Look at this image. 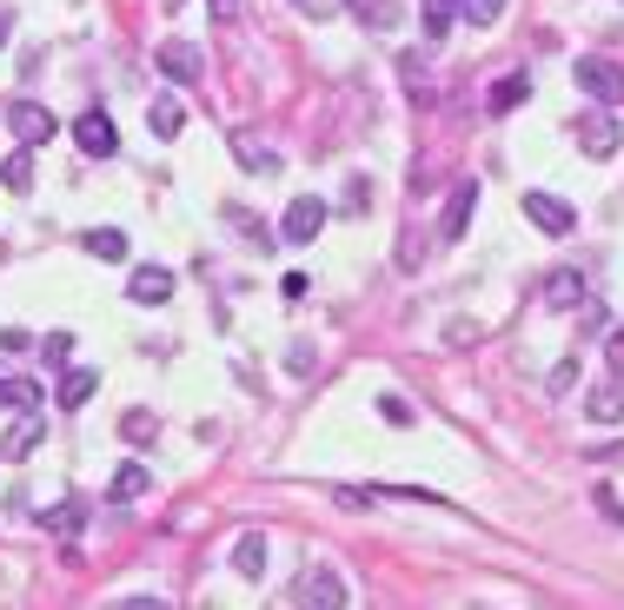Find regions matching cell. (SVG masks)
<instances>
[{
    "label": "cell",
    "mask_w": 624,
    "mask_h": 610,
    "mask_svg": "<svg viewBox=\"0 0 624 610\" xmlns=\"http://www.w3.org/2000/svg\"><path fill=\"white\" fill-rule=\"evenodd\" d=\"M126 299H133V306H166V299H173V272H166V266H133Z\"/></svg>",
    "instance_id": "cell-9"
},
{
    "label": "cell",
    "mask_w": 624,
    "mask_h": 610,
    "mask_svg": "<svg viewBox=\"0 0 624 610\" xmlns=\"http://www.w3.org/2000/svg\"><path fill=\"white\" fill-rule=\"evenodd\" d=\"M73 146H80L86 159H113V146H120V133H113V120H106L100 106H86V113L73 120Z\"/></svg>",
    "instance_id": "cell-6"
},
{
    "label": "cell",
    "mask_w": 624,
    "mask_h": 610,
    "mask_svg": "<svg viewBox=\"0 0 624 610\" xmlns=\"http://www.w3.org/2000/svg\"><path fill=\"white\" fill-rule=\"evenodd\" d=\"M93 385H100V372H86V365H67V372H60V385H53L60 412H80V405L93 399Z\"/></svg>",
    "instance_id": "cell-15"
},
{
    "label": "cell",
    "mask_w": 624,
    "mask_h": 610,
    "mask_svg": "<svg viewBox=\"0 0 624 610\" xmlns=\"http://www.w3.org/2000/svg\"><path fill=\"white\" fill-rule=\"evenodd\" d=\"M86 525V505L80 498H60V505H47V518H40V531H53V538H73Z\"/></svg>",
    "instance_id": "cell-18"
},
{
    "label": "cell",
    "mask_w": 624,
    "mask_h": 610,
    "mask_svg": "<svg viewBox=\"0 0 624 610\" xmlns=\"http://www.w3.org/2000/svg\"><path fill=\"white\" fill-rule=\"evenodd\" d=\"M293 604H299V610H346V585H339L333 571H299Z\"/></svg>",
    "instance_id": "cell-7"
},
{
    "label": "cell",
    "mask_w": 624,
    "mask_h": 610,
    "mask_svg": "<svg viewBox=\"0 0 624 610\" xmlns=\"http://www.w3.org/2000/svg\"><path fill=\"white\" fill-rule=\"evenodd\" d=\"M7 33H13V13H7V7H0V40H7Z\"/></svg>",
    "instance_id": "cell-34"
},
{
    "label": "cell",
    "mask_w": 624,
    "mask_h": 610,
    "mask_svg": "<svg viewBox=\"0 0 624 610\" xmlns=\"http://www.w3.org/2000/svg\"><path fill=\"white\" fill-rule=\"evenodd\" d=\"M120 438H126V445H153V438H160V418H153V412H126V418H120Z\"/></svg>",
    "instance_id": "cell-24"
},
{
    "label": "cell",
    "mask_w": 624,
    "mask_h": 610,
    "mask_svg": "<svg viewBox=\"0 0 624 610\" xmlns=\"http://www.w3.org/2000/svg\"><path fill=\"white\" fill-rule=\"evenodd\" d=\"M146 126H153V139H180V126H186V100H180V93H153Z\"/></svg>",
    "instance_id": "cell-11"
},
{
    "label": "cell",
    "mask_w": 624,
    "mask_h": 610,
    "mask_svg": "<svg viewBox=\"0 0 624 610\" xmlns=\"http://www.w3.org/2000/svg\"><path fill=\"white\" fill-rule=\"evenodd\" d=\"M599 505H605V511H612V518H618V525H624V505H618V498H612V492H605V498H599Z\"/></svg>",
    "instance_id": "cell-33"
},
{
    "label": "cell",
    "mask_w": 624,
    "mask_h": 610,
    "mask_svg": "<svg viewBox=\"0 0 624 610\" xmlns=\"http://www.w3.org/2000/svg\"><path fill=\"white\" fill-rule=\"evenodd\" d=\"M319 232H326V199H313V193H306V199H293V206H286V219H279V239H286V246H313Z\"/></svg>",
    "instance_id": "cell-5"
},
{
    "label": "cell",
    "mask_w": 624,
    "mask_h": 610,
    "mask_svg": "<svg viewBox=\"0 0 624 610\" xmlns=\"http://www.w3.org/2000/svg\"><path fill=\"white\" fill-rule=\"evenodd\" d=\"M40 438H47V418H40V412H20V425L0 438V458H13V465H20V458H33V445H40Z\"/></svg>",
    "instance_id": "cell-13"
},
{
    "label": "cell",
    "mask_w": 624,
    "mask_h": 610,
    "mask_svg": "<svg viewBox=\"0 0 624 610\" xmlns=\"http://www.w3.org/2000/svg\"><path fill=\"white\" fill-rule=\"evenodd\" d=\"M618 146H624L618 106H585V113H579V153H585V159H612Z\"/></svg>",
    "instance_id": "cell-1"
},
{
    "label": "cell",
    "mask_w": 624,
    "mask_h": 610,
    "mask_svg": "<svg viewBox=\"0 0 624 610\" xmlns=\"http://www.w3.org/2000/svg\"><path fill=\"white\" fill-rule=\"evenodd\" d=\"M605 365H612V372H624V325H612V332H605Z\"/></svg>",
    "instance_id": "cell-28"
},
{
    "label": "cell",
    "mask_w": 624,
    "mask_h": 610,
    "mask_svg": "<svg viewBox=\"0 0 624 610\" xmlns=\"http://www.w3.org/2000/svg\"><path fill=\"white\" fill-rule=\"evenodd\" d=\"M585 418H592V425H618L624 418V385L618 379H605V385L585 392Z\"/></svg>",
    "instance_id": "cell-14"
},
{
    "label": "cell",
    "mask_w": 624,
    "mask_h": 610,
    "mask_svg": "<svg viewBox=\"0 0 624 610\" xmlns=\"http://www.w3.org/2000/svg\"><path fill=\"white\" fill-rule=\"evenodd\" d=\"M233 153H239V166H246V173H273V166H279V159H273V153H266V146H253V139H246V133H239V139H233Z\"/></svg>",
    "instance_id": "cell-26"
},
{
    "label": "cell",
    "mask_w": 624,
    "mask_h": 610,
    "mask_svg": "<svg viewBox=\"0 0 624 610\" xmlns=\"http://www.w3.org/2000/svg\"><path fill=\"white\" fill-rule=\"evenodd\" d=\"M0 405H7V412H33V405H40V379H27V372H0Z\"/></svg>",
    "instance_id": "cell-17"
},
{
    "label": "cell",
    "mask_w": 624,
    "mask_h": 610,
    "mask_svg": "<svg viewBox=\"0 0 624 610\" xmlns=\"http://www.w3.org/2000/svg\"><path fill=\"white\" fill-rule=\"evenodd\" d=\"M80 246H86V252H93V259H113V266H120V259H126V232H113V226H93V232H86V239H80Z\"/></svg>",
    "instance_id": "cell-20"
},
{
    "label": "cell",
    "mask_w": 624,
    "mask_h": 610,
    "mask_svg": "<svg viewBox=\"0 0 624 610\" xmlns=\"http://www.w3.org/2000/svg\"><path fill=\"white\" fill-rule=\"evenodd\" d=\"M572 80L599 100V106H624V66H612V60H599V53H579L572 60Z\"/></svg>",
    "instance_id": "cell-2"
},
{
    "label": "cell",
    "mask_w": 624,
    "mask_h": 610,
    "mask_svg": "<svg viewBox=\"0 0 624 610\" xmlns=\"http://www.w3.org/2000/svg\"><path fill=\"white\" fill-rule=\"evenodd\" d=\"M379 418H386V425H412V412H406V399H379Z\"/></svg>",
    "instance_id": "cell-30"
},
{
    "label": "cell",
    "mask_w": 624,
    "mask_h": 610,
    "mask_svg": "<svg viewBox=\"0 0 624 610\" xmlns=\"http://www.w3.org/2000/svg\"><path fill=\"white\" fill-rule=\"evenodd\" d=\"M525 219H532L539 232H552V239L579 232V206H565L559 193H525Z\"/></svg>",
    "instance_id": "cell-4"
},
{
    "label": "cell",
    "mask_w": 624,
    "mask_h": 610,
    "mask_svg": "<svg viewBox=\"0 0 624 610\" xmlns=\"http://www.w3.org/2000/svg\"><path fill=\"white\" fill-rule=\"evenodd\" d=\"M0 179H7V193H27V186H33V146H20V153H7V166H0Z\"/></svg>",
    "instance_id": "cell-23"
},
{
    "label": "cell",
    "mask_w": 624,
    "mask_h": 610,
    "mask_svg": "<svg viewBox=\"0 0 624 610\" xmlns=\"http://www.w3.org/2000/svg\"><path fill=\"white\" fill-rule=\"evenodd\" d=\"M106 610H166L160 598H120V604H106Z\"/></svg>",
    "instance_id": "cell-31"
},
{
    "label": "cell",
    "mask_w": 624,
    "mask_h": 610,
    "mask_svg": "<svg viewBox=\"0 0 624 610\" xmlns=\"http://www.w3.org/2000/svg\"><path fill=\"white\" fill-rule=\"evenodd\" d=\"M233 571H239V578H259V571H266V538H259V531H246V538L233 545Z\"/></svg>",
    "instance_id": "cell-19"
},
{
    "label": "cell",
    "mask_w": 624,
    "mask_h": 610,
    "mask_svg": "<svg viewBox=\"0 0 624 610\" xmlns=\"http://www.w3.org/2000/svg\"><path fill=\"white\" fill-rule=\"evenodd\" d=\"M213 13H219V20H239V0H213Z\"/></svg>",
    "instance_id": "cell-32"
},
{
    "label": "cell",
    "mask_w": 624,
    "mask_h": 610,
    "mask_svg": "<svg viewBox=\"0 0 624 610\" xmlns=\"http://www.w3.org/2000/svg\"><path fill=\"white\" fill-rule=\"evenodd\" d=\"M153 60H160V73H166V80H200V73H206L200 46H186V40H166V46H153Z\"/></svg>",
    "instance_id": "cell-10"
},
{
    "label": "cell",
    "mask_w": 624,
    "mask_h": 610,
    "mask_svg": "<svg viewBox=\"0 0 624 610\" xmlns=\"http://www.w3.org/2000/svg\"><path fill=\"white\" fill-rule=\"evenodd\" d=\"M532 100V73H505L492 93H485V113H519Z\"/></svg>",
    "instance_id": "cell-16"
},
{
    "label": "cell",
    "mask_w": 624,
    "mask_h": 610,
    "mask_svg": "<svg viewBox=\"0 0 624 610\" xmlns=\"http://www.w3.org/2000/svg\"><path fill=\"white\" fill-rule=\"evenodd\" d=\"M572 379H579V359H565V365H552V379H545V385H552V392H572Z\"/></svg>",
    "instance_id": "cell-29"
},
{
    "label": "cell",
    "mask_w": 624,
    "mask_h": 610,
    "mask_svg": "<svg viewBox=\"0 0 624 610\" xmlns=\"http://www.w3.org/2000/svg\"><path fill=\"white\" fill-rule=\"evenodd\" d=\"M293 7H306V13H326V0H293Z\"/></svg>",
    "instance_id": "cell-35"
},
{
    "label": "cell",
    "mask_w": 624,
    "mask_h": 610,
    "mask_svg": "<svg viewBox=\"0 0 624 610\" xmlns=\"http://www.w3.org/2000/svg\"><path fill=\"white\" fill-rule=\"evenodd\" d=\"M419 20H426V33H432V40H446V33H452V20H459V0H419Z\"/></svg>",
    "instance_id": "cell-22"
},
{
    "label": "cell",
    "mask_w": 624,
    "mask_h": 610,
    "mask_svg": "<svg viewBox=\"0 0 624 610\" xmlns=\"http://www.w3.org/2000/svg\"><path fill=\"white\" fill-rule=\"evenodd\" d=\"M539 299H545L552 312H579V306H585V272H579V266H559V272H545Z\"/></svg>",
    "instance_id": "cell-8"
},
{
    "label": "cell",
    "mask_w": 624,
    "mask_h": 610,
    "mask_svg": "<svg viewBox=\"0 0 624 610\" xmlns=\"http://www.w3.org/2000/svg\"><path fill=\"white\" fill-rule=\"evenodd\" d=\"M160 7H166V13H180V7H186V0H160Z\"/></svg>",
    "instance_id": "cell-36"
},
{
    "label": "cell",
    "mask_w": 624,
    "mask_h": 610,
    "mask_svg": "<svg viewBox=\"0 0 624 610\" xmlns=\"http://www.w3.org/2000/svg\"><path fill=\"white\" fill-rule=\"evenodd\" d=\"M359 20H372V27H399V0H359Z\"/></svg>",
    "instance_id": "cell-27"
},
{
    "label": "cell",
    "mask_w": 624,
    "mask_h": 610,
    "mask_svg": "<svg viewBox=\"0 0 624 610\" xmlns=\"http://www.w3.org/2000/svg\"><path fill=\"white\" fill-rule=\"evenodd\" d=\"M459 20H472V27H499V20H505V0H459Z\"/></svg>",
    "instance_id": "cell-25"
},
{
    "label": "cell",
    "mask_w": 624,
    "mask_h": 610,
    "mask_svg": "<svg viewBox=\"0 0 624 610\" xmlns=\"http://www.w3.org/2000/svg\"><path fill=\"white\" fill-rule=\"evenodd\" d=\"M7 126H13L20 146H47V139L60 133V120H53L40 100H13V106H7Z\"/></svg>",
    "instance_id": "cell-3"
},
{
    "label": "cell",
    "mask_w": 624,
    "mask_h": 610,
    "mask_svg": "<svg viewBox=\"0 0 624 610\" xmlns=\"http://www.w3.org/2000/svg\"><path fill=\"white\" fill-rule=\"evenodd\" d=\"M140 492H146V465H120V472H113V485H106V498H113V505H133Z\"/></svg>",
    "instance_id": "cell-21"
},
{
    "label": "cell",
    "mask_w": 624,
    "mask_h": 610,
    "mask_svg": "<svg viewBox=\"0 0 624 610\" xmlns=\"http://www.w3.org/2000/svg\"><path fill=\"white\" fill-rule=\"evenodd\" d=\"M472 206H479V186H472V179H459V186H452V199H446V226H439V239H446V246H452V239H466Z\"/></svg>",
    "instance_id": "cell-12"
}]
</instances>
